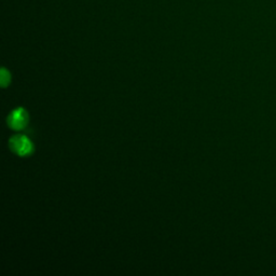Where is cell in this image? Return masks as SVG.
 <instances>
[{
	"mask_svg": "<svg viewBox=\"0 0 276 276\" xmlns=\"http://www.w3.org/2000/svg\"><path fill=\"white\" fill-rule=\"evenodd\" d=\"M10 149L20 157H27L34 151V145L25 135H15L9 142Z\"/></svg>",
	"mask_w": 276,
	"mask_h": 276,
	"instance_id": "obj_1",
	"label": "cell"
},
{
	"mask_svg": "<svg viewBox=\"0 0 276 276\" xmlns=\"http://www.w3.org/2000/svg\"><path fill=\"white\" fill-rule=\"evenodd\" d=\"M28 124V113L24 108H17L8 116V125L14 131H22Z\"/></svg>",
	"mask_w": 276,
	"mask_h": 276,
	"instance_id": "obj_2",
	"label": "cell"
},
{
	"mask_svg": "<svg viewBox=\"0 0 276 276\" xmlns=\"http://www.w3.org/2000/svg\"><path fill=\"white\" fill-rule=\"evenodd\" d=\"M0 82H1L2 88H7V85L10 83V73L5 68H1V76H0Z\"/></svg>",
	"mask_w": 276,
	"mask_h": 276,
	"instance_id": "obj_3",
	"label": "cell"
}]
</instances>
